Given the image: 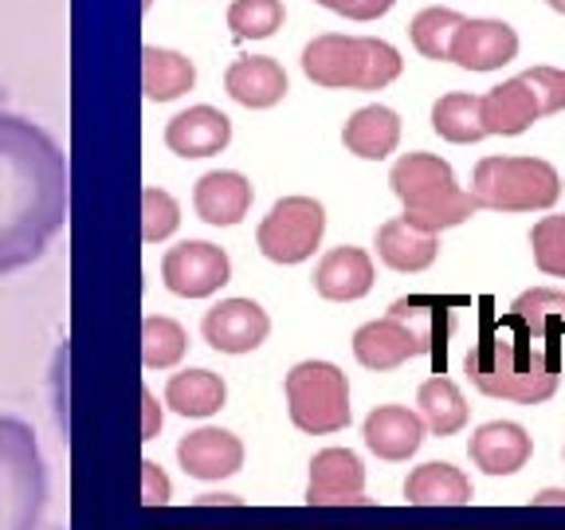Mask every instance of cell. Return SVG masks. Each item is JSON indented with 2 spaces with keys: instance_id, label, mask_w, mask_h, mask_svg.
Wrapping results in <instances>:
<instances>
[{
  "instance_id": "cell-22",
  "label": "cell",
  "mask_w": 565,
  "mask_h": 530,
  "mask_svg": "<svg viewBox=\"0 0 565 530\" xmlns=\"http://www.w3.org/2000/svg\"><path fill=\"white\" fill-rule=\"evenodd\" d=\"M511 315L519 318L526 335L542 346L546 353L562 358V342H565V295L550 292V287H534V292H522L514 299Z\"/></svg>"
},
{
  "instance_id": "cell-37",
  "label": "cell",
  "mask_w": 565,
  "mask_h": 530,
  "mask_svg": "<svg viewBox=\"0 0 565 530\" xmlns=\"http://www.w3.org/2000/svg\"><path fill=\"white\" fill-rule=\"evenodd\" d=\"M315 4H322V9L338 12V17H345V20H377V17H385L397 0H315Z\"/></svg>"
},
{
  "instance_id": "cell-21",
  "label": "cell",
  "mask_w": 565,
  "mask_h": 530,
  "mask_svg": "<svg viewBox=\"0 0 565 530\" xmlns=\"http://www.w3.org/2000/svg\"><path fill=\"white\" fill-rule=\"evenodd\" d=\"M468 307L463 299H433V295H413V299H401L388 307V315L408 322L416 335L428 342V353L440 350L444 358V342L459 330V310Z\"/></svg>"
},
{
  "instance_id": "cell-5",
  "label": "cell",
  "mask_w": 565,
  "mask_h": 530,
  "mask_svg": "<svg viewBox=\"0 0 565 530\" xmlns=\"http://www.w3.org/2000/svg\"><path fill=\"white\" fill-rule=\"evenodd\" d=\"M47 507V464L35 428L0 416V530H35Z\"/></svg>"
},
{
  "instance_id": "cell-14",
  "label": "cell",
  "mask_w": 565,
  "mask_h": 530,
  "mask_svg": "<svg viewBox=\"0 0 565 530\" xmlns=\"http://www.w3.org/2000/svg\"><path fill=\"white\" fill-rule=\"evenodd\" d=\"M534 441L526 436V428L514 421H491L479 424L468 441V456L483 476H514L526 468Z\"/></svg>"
},
{
  "instance_id": "cell-11",
  "label": "cell",
  "mask_w": 565,
  "mask_h": 530,
  "mask_svg": "<svg viewBox=\"0 0 565 530\" xmlns=\"http://www.w3.org/2000/svg\"><path fill=\"white\" fill-rule=\"evenodd\" d=\"M416 353H428V342L408 322H401L393 315L373 318V322L358 327V335H353V358L373 373L397 370V365H405Z\"/></svg>"
},
{
  "instance_id": "cell-2",
  "label": "cell",
  "mask_w": 565,
  "mask_h": 530,
  "mask_svg": "<svg viewBox=\"0 0 565 530\" xmlns=\"http://www.w3.org/2000/svg\"><path fill=\"white\" fill-rule=\"evenodd\" d=\"M468 378L479 393L514 405H542L554 398L562 358L542 350L519 318H491L468 350Z\"/></svg>"
},
{
  "instance_id": "cell-15",
  "label": "cell",
  "mask_w": 565,
  "mask_h": 530,
  "mask_svg": "<svg viewBox=\"0 0 565 530\" xmlns=\"http://www.w3.org/2000/svg\"><path fill=\"white\" fill-rule=\"evenodd\" d=\"M514 55H519V35L503 20H463L451 44V63L463 71H499Z\"/></svg>"
},
{
  "instance_id": "cell-6",
  "label": "cell",
  "mask_w": 565,
  "mask_h": 530,
  "mask_svg": "<svg viewBox=\"0 0 565 530\" xmlns=\"http://www.w3.org/2000/svg\"><path fill=\"white\" fill-rule=\"evenodd\" d=\"M471 197L479 209L494 212L554 209L562 197V177L542 158H483L471 173Z\"/></svg>"
},
{
  "instance_id": "cell-16",
  "label": "cell",
  "mask_w": 565,
  "mask_h": 530,
  "mask_svg": "<svg viewBox=\"0 0 565 530\" xmlns=\"http://www.w3.org/2000/svg\"><path fill=\"white\" fill-rule=\"evenodd\" d=\"M193 209L212 229H232L252 209V181L244 173H236V169H212V173H204L196 181Z\"/></svg>"
},
{
  "instance_id": "cell-30",
  "label": "cell",
  "mask_w": 565,
  "mask_h": 530,
  "mask_svg": "<svg viewBox=\"0 0 565 530\" xmlns=\"http://www.w3.org/2000/svg\"><path fill=\"white\" fill-rule=\"evenodd\" d=\"M433 130L444 141H456V146H471V141H483V95H444L433 106Z\"/></svg>"
},
{
  "instance_id": "cell-24",
  "label": "cell",
  "mask_w": 565,
  "mask_h": 530,
  "mask_svg": "<svg viewBox=\"0 0 565 530\" xmlns=\"http://www.w3.org/2000/svg\"><path fill=\"white\" fill-rule=\"evenodd\" d=\"M377 256L385 259L393 272H424L440 256V240L433 232H420L401 216L377 229Z\"/></svg>"
},
{
  "instance_id": "cell-1",
  "label": "cell",
  "mask_w": 565,
  "mask_h": 530,
  "mask_svg": "<svg viewBox=\"0 0 565 530\" xmlns=\"http://www.w3.org/2000/svg\"><path fill=\"white\" fill-rule=\"evenodd\" d=\"M67 216V153L47 130L0 110V275L35 264Z\"/></svg>"
},
{
  "instance_id": "cell-35",
  "label": "cell",
  "mask_w": 565,
  "mask_h": 530,
  "mask_svg": "<svg viewBox=\"0 0 565 530\" xmlns=\"http://www.w3.org/2000/svg\"><path fill=\"white\" fill-rule=\"evenodd\" d=\"M181 224V209L166 189H141V240L146 244H161L166 236H173Z\"/></svg>"
},
{
  "instance_id": "cell-9",
  "label": "cell",
  "mask_w": 565,
  "mask_h": 530,
  "mask_svg": "<svg viewBox=\"0 0 565 530\" xmlns=\"http://www.w3.org/2000/svg\"><path fill=\"white\" fill-rule=\"evenodd\" d=\"M161 279L181 299H204V295L221 292L224 283L232 279V259L224 247L209 244V240H185V244L166 252Z\"/></svg>"
},
{
  "instance_id": "cell-33",
  "label": "cell",
  "mask_w": 565,
  "mask_h": 530,
  "mask_svg": "<svg viewBox=\"0 0 565 530\" xmlns=\"http://www.w3.org/2000/svg\"><path fill=\"white\" fill-rule=\"evenodd\" d=\"M228 28L236 40H267L282 28V0H232Z\"/></svg>"
},
{
  "instance_id": "cell-25",
  "label": "cell",
  "mask_w": 565,
  "mask_h": 530,
  "mask_svg": "<svg viewBox=\"0 0 565 530\" xmlns=\"http://www.w3.org/2000/svg\"><path fill=\"white\" fill-rule=\"evenodd\" d=\"M539 118H542V110L522 80H507L503 87H494L483 95V130L487 134L514 138V134H526Z\"/></svg>"
},
{
  "instance_id": "cell-8",
  "label": "cell",
  "mask_w": 565,
  "mask_h": 530,
  "mask_svg": "<svg viewBox=\"0 0 565 530\" xmlns=\"http://www.w3.org/2000/svg\"><path fill=\"white\" fill-rule=\"evenodd\" d=\"M327 232V209L315 197H282L256 232V247L271 264H302L315 256Z\"/></svg>"
},
{
  "instance_id": "cell-36",
  "label": "cell",
  "mask_w": 565,
  "mask_h": 530,
  "mask_svg": "<svg viewBox=\"0 0 565 530\" xmlns=\"http://www.w3.org/2000/svg\"><path fill=\"white\" fill-rule=\"evenodd\" d=\"M519 80L530 87V95H534L542 115L565 110V71L562 67H530V71H522Z\"/></svg>"
},
{
  "instance_id": "cell-32",
  "label": "cell",
  "mask_w": 565,
  "mask_h": 530,
  "mask_svg": "<svg viewBox=\"0 0 565 530\" xmlns=\"http://www.w3.org/2000/svg\"><path fill=\"white\" fill-rule=\"evenodd\" d=\"M463 20L468 17H459V12H451V9H424V12H416V20L408 24V35H413L416 52H420L424 60H451V44H456Z\"/></svg>"
},
{
  "instance_id": "cell-28",
  "label": "cell",
  "mask_w": 565,
  "mask_h": 530,
  "mask_svg": "<svg viewBox=\"0 0 565 530\" xmlns=\"http://www.w3.org/2000/svg\"><path fill=\"white\" fill-rule=\"evenodd\" d=\"M224 401H228V385L212 370H181L166 385V405L181 416H212L221 413Z\"/></svg>"
},
{
  "instance_id": "cell-26",
  "label": "cell",
  "mask_w": 565,
  "mask_h": 530,
  "mask_svg": "<svg viewBox=\"0 0 565 530\" xmlns=\"http://www.w3.org/2000/svg\"><path fill=\"white\" fill-rule=\"evenodd\" d=\"M471 479L459 468L444 464V459H433V464H420V468L408 471L405 479V499L416 507H463L471 504Z\"/></svg>"
},
{
  "instance_id": "cell-38",
  "label": "cell",
  "mask_w": 565,
  "mask_h": 530,
  "mask_svg": "<svg viewBox=\"0 0 565 530\" xmlns=\"http://www.w3.org/2000/svg\"><path fill=\"white\" fill-rule=\"evenodd\" d=\"M534 504H539V507H546V504H565V491H542V495H534Z\"/></svg>"
},
{
  "instance_id": "cell-18",
  "label": "cell",
  "mask_w": 565,
  "mask_h": 530,
  "mask_svg": "<svg viewBox=\"0 0 565 530\" xmlns=\"http://www.w3.org/2000/svg\"><path fill=\"white\" fill-rule=\"evenodd\" d=\"M424 421L420 413L405 405H377L362 424V436H365V448L381 459H408L416 448L424 444Z\"/></svg>"
},
{
  "instance_id": "cell-13",
  "label": "cell",
  "mask_w": 565,
  "mask_h": 530,
  "mask_svg": "<svg viewBox=\"0 0 565 530\" xmlns=\"http://www.w3.org/2000/svg\"><path fill=\"white\" fill-rule=\"evenodd\" d=\"M177 464L193 479H228L244 468V444L228 428H196L177 444Z\"/></svg>"
},
{
  "instance_id": "cell-23",
  "label": "cell",
  "mask_w": 565,
  "mask_h": 530,
  "mask_svg": "<svg viewBox=\"0 0 565 530\" xmlns=\"http://www.w3.org/2000/svg\"><path fill=\"white\" fill-rule=\"evenodd\" d=\"M345 150L362 161H381L397 150L401 141V118L388 110V106H362L353 110L350 123L342 130Z\"/></svg>"
},
{
  "instance_id": "cell-7",
  "label": "cell",
  "mask_w": 565,
  "mask_h": 530,
  "mask_svg": "<svg viewBox=\"0 0 565 530\" xmlns=\"http://www.w3.org/2000/svg\"><path fill=\"white\" fill-rule=\"evenodd\" d=\"M282 393L287 413L302 433L330 436L350 424V381L334 362H299L282 381Z\"/></svg>"
},
{
  "instance_id": "cell-19",
  "label": "cell",
  "mask_w": 565,
  "mask_h": 530,
  "mask_svg": "<svg viewBox=\"0 0 565 530\" xmlns=\"http://www.w3.org/2000/svg\"><path fill=\"white\" fill-rule=\"evenodd\" d=\"M373 287V259L362 247H334L322 256V264L315 267V292L330 303H353L370 295Z\"/></svg>"
},
{
  "instance_id": "cell-39",
  "label": "cell",
  "mask_w": 565,
  "mask_h": 530,
  "mask_svg": "<svg viewBox=\"0 0 565 530\" xmlns=\"http://www.w3.org/2000/svg\"><path fill=\"white\" fill-rule=\"evenodd\" d=\"M546 4H550L554 12H562V17H565V0H546Z\"/></svg>"
},
{
  "instance_id": "cell-17",
  "label": "cell",
  "mask_w": 565,
  "mask_h": 530,
  "mask_svg": "<svg viewBox=\"0 0 565 530\" xmlns=\"http://www.w3.org/2000/svg\"><path fill=\"white\" fill-rule=\"evenodd\" d=\"M232 141V123L216 106H189L166 126V146L181 158H212Z\"/></svg>"
},
{
  "instance_id": "cell-10",
  "label": "cell",
  "mask_w": 565,
  "mask_h": 530,
  "mask_svg": "<svg viewBox=\"0 0 565 530\" xmlns=\"http://www.w3.org/2000/svg\"><path fill=\"white\" fill-rule=\"evenodd\" d=\"M267 330H271V318L259 303L252 299H224L204 315L201 335L212 350L221 353H252L264 346Z\"/></svg>"
},
{
  "instance_id": "cell-29",
  "label": "cell",
  "mask_w": 565,
  "mask_h": 530,
  "mask_svg": "<svg viewBox=\"0 0 565 530\" xmlns=\"http://www.w3.org/2000/svg\"><path fill=\"white\" fill-rule=\"evenodd\" d=\"M416 405H420L424 428L436 436H456L468 424V401H463L456 381L440 378V373L416 389Z\"/></svg>"
},
{
  "instance_id": "cell-31",
  "label": "cell",
  "mask_w": 565,
  "mask_h": 530,
  "mask_svg": "<svg viewBox=\"0 0 565 530\" xmlns=\"http://www.w3.org/2000/svg\"><path fill=\"white\" fill-rule=\"evenodd\" d=\"M189 350V335L173 318L150 315L141 322V362L146 370H173Z\"/></svg>"
},
{
  "instance_id": "cell-34",
  "label": "cell",
  "mask_w": 565,
  "mask_h": 530,
  "mask_svg": "<svg viewBox=\"0 0 565 530\" xmlns=\"http://www.w3.org/2000/svg\"><path fill=\"white\" fill-rule=\"evenodd\" d=\"M530 247H534V264H539V272L565 279V212L542 216V221L530 229Z\"/></svg>"
},
{
  "instance_id": "cell-3",
  "label": "cell",
  "mask_w": 565,
  "mask_h": 530,
  "mask_svg": "<svg viewBox=\"0 0 565 530\" xmlns=\"http://www.w3.org/2000/svg\"><path fill=\"white\" fill-rule=\"evenodd\" d=\"M388 186L405 204V221L433 236L471 221L479 212V201L456 186L451 166L436 153H405L388 173Z\"/></svg>"
},
{
  "instance_id": "cell-27",
  "label": "cell",
  "mask_w": 565,
  "mask_h": 530,
  "mask_svg": "<svg viewBox=\"0 0 565 530\" xmlns=\"http://www.w3.org/2000/svg\"><path fill=\"white\" fill-rule=\"evenodd\" d=\"M196 67L193 60H185L181 52H169V47H141V91L153 103H173L185 91H193Z\"/></svg>"
},
{
  "instance_id": "cell-12",
  "label": "cell",
  "mask_w": 565,
  "mask_h": 530,
  "mask_svg": "<svg viewBox=\"0 0 565 530\" xmlns=\"http://www.w3.org/2000/svg\"><path fill=\"white\" fill-rule=\"evenodd\" d=\"M362 495H365V468L350 448H322L310 459V484H307L310 507L362 504Z\"/></svg>"
},
{
  "instance_id": "cell-4",
  "label": "cell",
  "mask_w": 565,
  "mask_h": 530,
  "mask_svg": "<svg viewBox=\"0 0 565 530\" xmlns=\"http://www.w3.org/2000/svg\"><path fill=\"white\" fill-rule=\"evenodd\" d=\"M401 55L385 40L373 35H315L302 47L307 80L330 91H381L401 75Z\"/></svg>"
},
{
  "instance_id": "cell-20",
  "label": "cell",
  "mask_w": 565,
  "mask_h": 530,
  "mask_svg": "<svg viewBox=\"0 0 565 530\" xmlns=\"http://www.w3.org/2000/svg\"><path fill=\"white\" fill-rule=\"evenodd\" d=\"M224 91L236 98L239 106L252 110H267L287 95V71L271 60V55H252V60H236L224 71Z\"/></svg>"
}]
</instances>
